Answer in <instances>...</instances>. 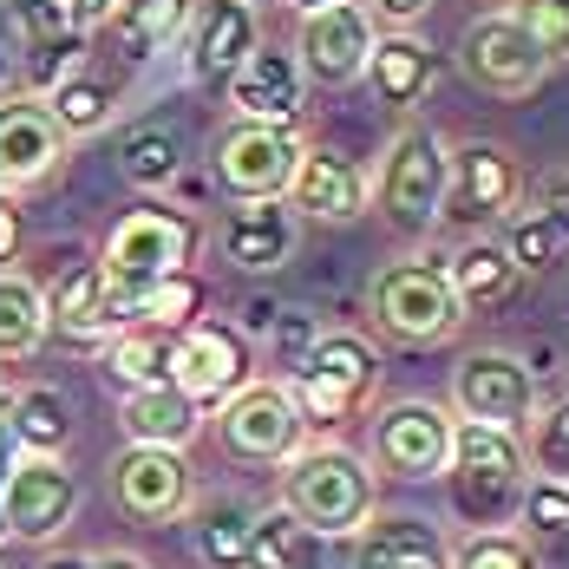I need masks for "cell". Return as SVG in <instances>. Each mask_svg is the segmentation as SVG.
<instances>
[{"label":"cell","instance_id":"51","mask_svg":"<svg viewBox=\"0 0 569 569\" xmlns=\"http://www.w3.org/2000/svg\"><path fill=\"white\" fill-rule=\"evenodd\" d=\"M0 99H7V53H0Z\"/></svg>","mask_w":569,"mask_h":569},{"label":"cell","instance_id":"14","mask_svg":"<svg viewBox=\"0 0 569 569\" xmlns=\"http://www.w3.org/2000/svg\"><path fill=\"white\" fill-rule=\"evenodd\" d=\"M112 505L131 523H177L197 505L190 458L171 452V446H124L112 465Z\"/></svg>","mask_w":569,"mask_h":569},{"label":"cell","instance_id":"6","mask_svg":"<svg viewBox=\"0 0 569 569\" xmlns=\"http://www.w3.org/2000/svg\"><path fill=\"white\" fill-rule=\"evenodd\" d=\"M373 203L399 236H426L439 223V203H446V144L432 124H406L373 177Z\"/></svg>","mask_w":569,"mask_h":569},{"label":"cell","instance_id":"3","mask_svg":"<svg viewBox=\"0 0 569 569\" xmlns=\"http://www.w3.org/2000/svg\"><path fill=\"white\" fill-rule=\"evenodd\" d=\"M380 373H387L380 347L367 335H353V328H335V335H321L308 347V360L288 373L282 387L295 399V412H301V426H347V419L367 412V399L380 393Z\"/></svg>","mask_w":569,"mask_h":569},{"label":"cell","instance_id":"42","mask_svg":"<svg viewBox=\"0 0 569 569\" xmlns=\"http://www.w3.org/2000/svg\"><path fill=\"white\" fill-rule=\"evenodd\" d=\"M315 341H321V321H308V315H282V321H276V335H269V353H276V367L295 373V367L308 360V347H315Z\"/></svg>","mask_w":569,"mask_h":569},{"label":"cell","instance_id":"17","mask_svg":"<svg viewBox=\"0 0 569 569\" xmlns=\"http://www.w3.org/2000/svg\"><path fill=\"white\" fill-rule=\"evenodd\" d=\"M262 47V13L256 7H242V0H203V7H190V79L197 86H229L236 79V66Z\"/></svg>","mask_w":569,"mask_h":569},{"label":"cell","instance_id":"9","mask_svg":"<svg viewBox=\"0 0 569 569\" xmlns=\"http://www.w3.org/2000/svg\"><path fill=\"white\" fill-rule=\"evenodd\" d=\"M301 412L282 380H249L242 393L217 406V446L229 465H288L301 452Z\"/></svg>","mask_w":569,"mask_h":569},{"label":"cell","instance_id":"7","mask_svg":"<svg viewBox=\"0 0 569 569\" xmlns=\"http://www.w3.org/2000/svg\"><path fill=\"white\" fill-rule=\"evenodd\" d=\"M517 203H523V171H517L511 144H498V138L446 144V203H439V223H458L478 236V223H505Z\"/></svg>","mask_w":569,"mask_h":569},{"label":"cell","instance_id":"25","mask_svg":"<svg viewBox=\"0 0 569 569\" xmlns=\"http://www.w3.org/2000/svg\"><path fill=\"white\" fill-rule=\"evenodd\" d=\"M118 426H124V439L131 446H171L183 452L197 432H203V406L183 393V387H138V393H124L118 406Z\"/></svg>","mask_w":569,"mask_h":569},{"label":"cell","instance_id":"43","mask_svg":"<svg viewBox=\"0 0 569 569\" xmlns=\"http://www.w3.org/2000/svg\"><path fill=\"white\" fill-rule=\"evenodd\" d=\"M373 27H387V33H412L426 13H432V0H353Z\"/></svg>","mask_w":569,"mask_h":569},{"label":"cell","instance_id":"5","mask_svg":"<svg viewBox=\"0 0 569 569\" xmlns=\"http://www.w3.org/2000/svg\"><path fill=\"white\" fill-rule=\"evenodd\" d=\"M373 321L406 347H439L465 328V308H458L452 282H446V262H426V256H406L387 262L373 276Z\"/></svg>","mask_w":569,"mask_h":569},{"label":"cell","instance_id":"37","mask_svg":"<svg viewBox=\"0 0 569 569\" xmlns=\"http://www.w3.org/2000/svg\"><path fill=\"white\" fill-rule=\"evenodd\" d=\"M203 308H210V282H203L197 269H177V276H164L151 295H138V321H158V328H171V335H183L190 321H203Z\"/></svg>","mask_w":569,"mask_h":569},{"label":"cell","instance_id":"34","mask_svg":"<svg viewBox=\"0 0 569 569\" xmlns=\"http://www.w3.org/2000/svg\"><path fill=\"white\" fill-rule=\"evenodd\" d=\"M40 99H47V112L59 118L66 138H92V131H106L112 112H118V92L99 79V72H66V79L47 86Z\"/></svg>","mask_w":569,"mask_h":569},{"label":"cell","instance_id":"48","mask_svg":"<svg viewBox=\"0 0 569 569\" xmlns=\"http://www.w3.org/2000/svg\"><path fill=\"white\" fill-rule=\"evenodd\" d=\"M40 569H92V557H72V550H59V557H47Z\"/></svg>","mask_w":569,"mask_h":569},{"label":"cell","instance_id":"12","mask_svg":"<svg viewBox=\"0 0 569 569\" xmlns=\"http://www.w3.org/2000/svg\"><path fill=\"white\" fill-rule=\"evenodd\" d=\"M79 511V478L59 458H13L0 478V537L7 543H53Z\"/></svg>","mask_w":569,"mask_h":569},{"label":"cell","instance_id":"39","mask_svg":"<svg viewBox=\"0 0 569 569\" xmlns=\"http://www.w3.org/2000/svg\"><path fill=\"white\" fill-rule=\"evenodd\" d=\"M523 465H530L537 478H557V485H569V399L543 406V412L530 419V446H523Z\"/></svg>","mask_w":569,"mask_h":569},{"label":"cell","instance_id":"46","mask_svg":"<svg viewBox=\"0 0 569 569\" xmlns=\"http://www.w3.org/2000/svg\"><path fill=\"white\" fill-rule=\"evenodd\" d=\"M13 249H20V210H13V197L0 190V262H7Z\"/></svg>","mask_w":569,"mask_h":569},{"label":"cell","instance_id":"41","mask_svg":"<svg viewBox=\"0 0 569 569\" xmlns=\"http://www.w3.org/2000/svg\"><path fill=\"white\" fill-rule=\"evenodd\" d=\"M517 27L543 47V59L557 66V59H569V0H511L505 7Z\"/></svg>","mask_w":569,"mask_h":569},{"label":"cell","instance_id":"28","mask_svg":"<svg viewBox=\"0 0 569 569\" xmlns=\"http://www.w3.org/2000/svg\"><path fill=\"white\" fill-rule=\"evenodd\" d=\"M367 79H373V92H380L387 106L412 112V106L432 92V53H426V40H412V33H373Z\"/></svg>","mask_w":569,"mask_h":569},{"label":"cell","instance_id":"49","mask_svg":"<svg viewBox=\"0 0 569 569\" xmlns=\"http://www.w3.org/2000/svg\"><path fill=\"white\" fill-rule=\"evenodd\" d=\"M282 7H295V13H321V7H341V0H282Z\"/></svg>","mask_w":569,"mask_h":569},{"label":"cell","instance_id":"15","mask_svg":"<svg viewBox=\"0 0 569 569\" xmlns=\"http://www.w3.org/2000/svg\"><path fill=\"white\" fill-rule=\"evenodd\" d=\"M171 380H177L190 399H197L203 412H210V406H223L229 393H242V387L256 380L249 335H242L236 321H190V328L177 335V367H171Z\"/></svg>","mask_w":569,"mask_h":569},{"label":"cell","instance_id":"26","mask_svg":"<svg viewBox=\"0 0 569 569\" xmlns=\"http://www.w3.org/2000/svg\"><path fill=\"white\" fill-rule=\"evenodd\" d=\"M190 550L203 569H242L249 563V523H256V505L236 498V491H217V498H197L190 505Z\"/></svg>","mask_w":569,"mask_h":569},{"label":"cell","instance_id":"13","mask_svg":"<svg viewBox=\"0 0 569 569\" xmlns=\"http://www.w3.org/2000/svg\"><path fill=\"white\" fill-rule=\"evenodd\" d=\"M452 406L471 426H498V432H523L537 419V373L517 353H465L452 373Z\"/></svg>","mask_w":569,"mask_h":569},{"label":"cell","instance_id":"35","mask_svg":"<svg viewBox=\"0 0 569 569\" xmlns=\"http://www.w3.org/2000/svg\"><path fill=\"white\" fill-rule=\"evenodd\" d=\"M47 295L40 282H27V276H13V269H0V360H27L33 347L47 341Z\"/></svg>","mask_w":569,"mask_h":569},{"label":"cell","instance_id":"8","mask_svg":"<svg viewBox=\"0 0 569 569\" xmlns=\"http://www.w3.org/2000/svg\"><path fill=\"white\" fill-rule=\"evenodd\" d=\"M452 412L439 399H393L373 412V478H399V485H432L452 458Z\"/></svg>","mask_w":569,"mask_h":569},{"label":"cell","instance_id":"33","mask_svg":"<svg viewBox=\"0 0 569 569\" xmlns=\"http://www.w3.org/2000/svg\"><path fill=\"white\" fill-rule=\"evenodd\" d=\"M505 256L517 262V276H550L557 262L569 256V236H563V223L543 210V203H517L511 217H505Z\"/></svg>","mask_w":569,"mask_h":569},{"label":"cell","instance_id":"16","mask_svg":"<svg viewBox=\"0 0 569 569\" xmlns=\"http://www.w3.org/2000/svg\"><path fill=\"white\" fill-rule=\"evenodd\" d=\"M367 53H373V20L341 0V7H321V13H301V40H295V66L308 86H328L341 92L353 79H367Z\"/></svg>","mask_w":569,"mask_h":569},{"label":"cell","instance_id":"53","mask_svg":"<svg viewBox=\"0 0 569 569\" xmlns=\"http://www.w3.org/2000/svg\"><path fill=\"white\" fill-rule=\"evenodd\" d=\"M0 550H7V537H0Z\"/></svg>","mask_w":569,"mask_h":569},{"label":"cell","instance_id":"50","mask_svg":"<svg viewBox=\"0 0 569 569\" xmlns=\"http://www.w3.org/2000/svg\"><path fill=\"white\" fill-rule=\"evenodd\" d=\"M7 406H13V387H7V380H0V426H7Z\"/></svg>","mask_w":569,"mask_h":569},{"label":"cell","instance_id":"1","mask_svg":"<svg viewBox=\"0 0 569 569\" xmlns=\"http://www.w3.org/2000/svg\"><path fill=\"white\" fill-rule=\"evenodd\" d=\"M446 491H452V511L471 530H505L517 517V498L530 485V465H523V439L498 432V426H452V458H446Z\"/></svg>","mask_w":569,"mask_h":569},{"label":"cell","instance_id":"44","mask_svg":"<svg viewBox=\"0 0 569 569\" xmlns=\"http://www.w3.org/2000/svg\"><path fill=\"white\" fill-rule=\"evenodd\" d=\"M59 7H66V20H72L79 33H99V27L112 20V7H118V0H59Z\"/></svg>","mask_w":569,"mask_h":569},{"label":"cell","instance_id":"2","mask_svg":"<svg viewBox=\"0 0 569 569\" xmlns=\"http://www.w3.org/2000/svg\"><path fill=\"white\" fill-rule=\"evenodd\" d=\"M282 511L301 517L321 543L353 537L373 517V465L347 446H301L282 465Z\"/></svg>","mask_w":569,"mask_h":569},{"label":"cell","instance_id":"31","mask_svg":"<svg viewBox=\"0 0 569 569\" xmlns=\"http://www.w3.org/2000/svg\"><path fill=\"white\" fill-rule=\"evenodd\" d=\"M7 439L27 446V452H40V458H59L66 439H72V406H66V393L59 387H20L13 406H7Z\"/></svg>","mask_w":569,"mask_h":569},{"label":"cell","instance_id":"21","mask_svg":"<svg viewBox=\"0 0 569 569\" xmlns=\"http://www.w3.org/2000/svg\"><path fill=\"white\" fill-rule=\"evenodd\" d=\"M223 92H229V106H236V118L288 124V131H295L301 99H308V79H301L295 53H282V47H256V53L236 66V79H229Z\"/></svg>","mask_w":569,"mask_h":569},{"label":"cell","instance_id":"19","mask_svg":"<svg viewBox=\"0 0 569 569\" xmlns=\"http://www.w3.org/2000/svg\"><path fill=\"white\" fill-rule=\"evenodd\" d=\"M282 197L295 210H308L315 223H360L367 203H373V183L341 151H301V164H295Z\"/></svg>","mask_w":569,"mask_h":569},{"label":"cell","instance_id":"38","mask_svg":"<svg viewBox=\"0 0 569 569\" xmlns=\"http://www.w3.org/2000/svg\"><path fill=\"white\" fill-rule=\"evenodd\" d=\"M118 171H124V183H138V190H164V183H177V171H183L177 138L164 131V124L131 131V138H124V151H118Z\"/></svg>","mask_w":569,"mask_h":569},{"label":"cell","instance_id":"27","mask_svg":"<svg viewBox=\"0 0 569 569\" xmlns=\"http://www.w3.org/2000/svg\"><path fill=\"white\" fill-rule=\"evenodd\" d=\"M171 367H177V335L158 328V321H131L106 341V373H112L124 393L138 387H171Z\"/></svg>","mask_w":569,"mask_h":569},{"label":"cell","instance_id":"32","mask_svg":"<svg viewBox=\"0 0 569 569\" xmlns=\"http://www.w3.org/2000/svg\"><path fill=\"white\" fill-rule=\"evenodd\" d=\"M183 27H190V0H118L112 20H106V33L118 40L124 59H151Z\"/></svg>","mask_w":569,"mask_h":569},{"label":"cell","instance_id":"36","mask_svg":"<svg viewBox=\"0 0 569 569\" xmlns=\"http://www.w3.org/2000/svg\"><path fill=\"white\" fill-rule=\"evenodd\" d=\"M517 537L530 543V550H557L569 557V485L557 478H530L523 485V498H517Z\"/></svg>","mask_w":569,"mask_h":569},{"label":"cell","instance_id":"45","mask_svg":"<svg viewBox=\"0 0 569 569\" xmlns=\"http://www.w3.org/2000/svg\"><path fill=\"white\" fill-rule=\"evenodd\" d=\"M543 210L563 223V236H569V171H557L550 183H543Z\"/></svg>","mask_w":569,"mask_h":569},{"label":"cell","instance_id":"20","mask_svg":"<svg viewBox=\"0 0 569 569\" xmlns=\"http://www.w3.org/2000/svg\"><path fill=\"white\" fill-rule=\"evenodd\" d=\"M40 295H47V321H53L59 335H72V341H112L118 328H131V308L118 301V288L106 282L99 262H72Z\"/></svg>","mask_w":569,"mask_h":569},{"label":"cell","instance_id":"52","mask_svg":"<svg viewBox=\"0 0 569 569\" xmlns=\"http://www.w3.org/2000/svg\"><path fill=\"white\" fill-rule=\"evenodd\" d=\"M242 7H256V13H262V7H276V0H242Z\"/></svg>","mask_w":569,"mask_h":569},{"label":"cell","instance_id":"47","mask_svg":"<svg viewBox=\"0 0 569 569\" xmlns=\"http://www.w3.org/2000/svg\"><path fill=\"white\" fill-rule=\"evenodd\" d=\"M92 569H151V563L131 557V550H106V557H92Z\"/></svg>","mask_w":569,"mask_h":569},{"label":"cell","instance_id":"22","mask_svg":"<svg viewBox=\"0 0 569 569\" xmlns=\"http://www.w3.org/2000/svg\"><path fill=\"white\" fill-rule=\"evenodd\" d=\"M353 569H452V543L412 511H373L353 530Z\"/></svg>","mask_w":569,"mask_h":569},{"label":"cell","instance_id":"29","mask_svg":"<svg viewBox=\"0 0 569 569\" xmlns=\"http://www.w3.org/2000/svg\"><path fill=\"white\" fill-rule=\"evenodd\" d=\"M7 13H13V27H20V40H27V53H33L40 86H59L86 33L66 20V7H59V0H7Z\"/></svg>","mask_w":569,"mask_h":569},{"label":"cell","instance_id":"24","mask_svg":"<svg viewBox=\"0 0 569 569\" xmlns=\"http://www.w3.org/2000/svg\"><path fill=\"white\" fill-rule=\"evenodd\" d=\"M446 282H452L465 315H498V308H511V295L523 276H517V262L505 256L498 236H465L452 256H446Z\"/></svg>","mask_w":569,"mask_h":569},{"label":"cell","instance_id":"10","mask_svg":"<svg viewBox=\"0 0 569 569\" xmlns=\"http://www.w3.org/2000/svg\"><path fill=\"white\" fill-rule=\"evenodd\" d=\"M295 164H301V138L288 124H256V118H236L210 158L217 183L236 203H282Z\"/></svg>","mask_w":569,"mask_h":569},{"label":"cell","instance_id":"40","mask_svg":"<svg viewBox=\"0 0 569 569\" xmlns=\"http://www.w3.org/2000/svg\"><path fill=\"white\" fill-rule=\"evenodd\" d=\"M452 569H537V550L517 530H471L452 550Z\"/></svg>","mask_w":569,"mask_h":569},{"label":"cell","instance_id":"18","mask_svg":"<svg viewBox=\"0 0 569 569\" xmlns=\"http://www.w3.org/2000/svg\"><path fill=\"white\" fill-rule=\"evenodd\" d=\"M66 131L47 112V99H0V190H20V183H40L66 164Z\"/></svg>","mask_w":569,"mask_h":569},{"label":"cell","instance_id":"23","mask_svg":"<svg viewBox=\"0 0 569 569\" xmlns=\"http://www.w3.org/2000/svg\"><path fill=\"white\" fill-rule=\"evenodd\" d=\"M223 262L242 276H276L288 256H295V217L282 203H236L223 217Z\"/></svg>","mask_w":569,"mask_h":569},{"label":"cell","instance_id":"30","mask_svg":"<svg viewBox=\"0 0 569 569\" xmlns=\"http://www.w3.org/2000/svg\"><path fill=\"white\" fill-rule=\"evenodd\" d=\"M321 563V537L288 517L282 505H256V523H249V563L242 569H315Z\"/></svg>","mask_w":569,"mask_h":569},{"label":"cell","instance_id":"4","mask_svg":"<svg viewBox=\"0 0 569 569\" xmlns=\"http://www.w3.org/2000/svg\"><path fill=\"white\" fill-rule=\"evenodd\" d=\"M197 249H203V223L190 210H131V217L112 223L106 249H99V269L138 321V295H151L164 276L190 269Z\"/></svg>","mask_w":569,"mask_h":569},{"label":"cell","instance_id":"11","mask_svg":"<svg viewBox=\"0 0 569 569\" xmlns=\"http://www.w3.org/2000/svg\"><path fill=\"white\" fill-rule=\"evenodd\" d=\"M458 72L491 92V99H530L550 72L543 47L517 27L511 13H478L465 33H458Z\"/></svg>","mask_w":569,"mask_h":569}]
</instances>
